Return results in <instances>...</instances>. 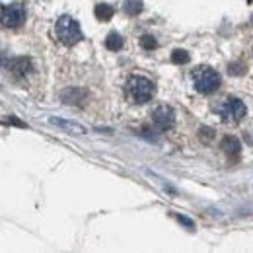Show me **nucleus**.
<instances>
[{"label":"nucleus","mask_w":253,"mask_h":253,"mask_svg":"<svg viewBox=\"0 0 253 253\" xmlns=\"http://www.w3.org/2000/svg\"><path fill=\"white\" fill-rule=\"evenodd\" d=\"M140 45H142V49H146V51H152V49L158 47L154 35H142V37H140Z\"/></svg>","instance_id":"4468645a"},{"label":"nucleus","mask_w":253,"mask_h":253,"mask_svg":"<svg viewBox=\"0 0 253 253\" xmlns=\"http://www.w3.org/2000/svg\"><path fill=\"white\" fill-rule=\"evenodd\" d=\"M6 68L18 78H26L33 72V63L28 57H16V59H10V63H6Z\"/></svg>","instance_id":"0eeeda50"},{"label":"nucleus","mask_w":253,"mask_h":253,"mask_svg":"<svg viewBox=\"0 0 253 253\" xmlns=\"http://www.w3.org/2000/svg\"><path fill=\"white\" fill-rule=\"evenodd\" d=\"M84 97H86V92L84 90H80V88H72V90H68V92H63V101L64 103H74V105H80L82 101H84Z\"/></svg>","instance_id":"9d476101"},{"label":"nucleus","mask_w":253,"mask_h":253,"mask_svg":"<svg viewBox=\"0 0 253 253\" xmlns=\"http://www.w3.org/2000/svg\"><path fill=\"white\" fill-rule=\"evenodd\" d=\"M220 148L224 150V154L228 156L230 162H238L240 154H242V144L236 136H224L220 142Z\"/></svg>","instance_id":"6e6552de"},{"label":"nucleus","mask_w":253,"mask_h":253,"mask_svg":"<svg viewBox=\"0 0 253 253\" xmlns=\"http://www.w3.org/2000/svg\"><path fill=\"white\" fill-rule=\"evenodd\" d=\"M212 138H214V128L203 126V128H201V140H203V142H211Z\"/></svg>","instance_id":"a211bd4d"},{"label":"nucleus","mask_w":253,"mask_h":253,"mask_svg":"<svg viewBox=\"0 0 253 253\" xmlns=\"http://www.w3.org/2000/svg\"><path fill=\"white\" fill-rule=\"evenodd\" d=\"M105 47H107L109 51H119V49L123 47V37L117 32H111L105 37Z\"/></svg>","instance_id":"f8f14e48"},{"label":"nucleus","mask_w":253,"mask_h":253,"mask_svg":"<svg viewBox=\"0 0 253 253\" xmlns=\"http://www.w3.org/2000/svg\"><path fill=\"white\" fill-rule=\"evenodd\" d=\"M2 123L4 125H16V126H22V128H28V125L24 121H18V117H4Z\"/></svg>","instance_id":"6ab92c4d"},{"label":"nucleus","mask_w":253,"mask_h":253,"mask_svg":"<svg viewBox=\"0 0 253 253\" xmlns=\"http://www.w3.org/2000/svg\"><path fill=\"white\" fill-rule=\"evenodd\" d=\"M171 61H173L175 64H185L191 61V57L187 51H183V49H175V51L171 53Z\"/></svg>","instance_id":"ddd939ff"},{"label":"nucleus","mask_w":253,"mask_h":253,"mask_svg":"<svg viewBox=\"0 0 253 253\" xmlns=\"http://www.w3.org/2000/svg\"><path fill=\"white\" fill-rule=\"evenodd\" d=\"M95 18L99 20V22H107V20H111L113 18V8L109 6V4H95Z\"/></svg>","instance_id":"9b49d317"},{"label":"nucleus","mask_w":253,"mask_h":253,"mask_svg":"<svg viewBox=\"0 0 253 253\" xmlns=\"http://www.w3.org/2000/svg\"><path fill=\"white\" fill-rule=\"evenodd\" d=\"M193 84L199 94H212L220 88L222 78L212 66H197L193 70Z\"/></svg>","instance_id":"f257e3e1"},{"label":"nucleus","mask_w":253,"mask_h":253,"mask_svg":"<svg viewBox=\"0 0 253 253\" xmlns=\"http://www.w3.org/2000/svg\"><path fill=\"white\" fill-rule=\"evenodd\" d=\"M125 90L128 99H132L134 103H146V101H150L154 97V92H156L154 90V84L148 78H144V76H130L126 80Z\"/></svg>","instance_id":"f03ea898"},{"label":"nucleus","mask_w":253,"mask_h":253,"mask_svg":"<svg viewBox=\"0 0 253 253\" xmlns=\"http://www.w3.org/2000/svg\"><path fill=\"white\" fill-rule=\"evenodd\" d=\"M140 132H142V138L152 140V142H158V134H156L150 126H142V128H140Z\"/></svg>","instance_id":"dca6fc26"},{"label":"nucleus","mask_w":253,"mask_h":253,"mask_svg":"<svg viewBox=\"0 0 253 253\" xmlns=\"http://www.w3.org/2000/svg\"><path fill=\"white\" fill-rule=\"evenodd\" d=\"M55 32H57V37L59 41L70 47V45H76L78 41H82V30H80V24L72 18V16H61L57 20V26H55Z\"/></svg>","instance_id":"7ed1b4c3"},{"label":"nucleus","mask_w":253,"mask_h":253,"mask_svg":"<svg viewBox=\"0 0 253 253\" xmlns=\"http://www.w3.org/2000/svg\"><path fill=\"white\" fill-rule=\"evenodd\" d=\"M0 18H2V26H4V28L16 30V28H20V26L26 22V18H28V8H26L24 2L2 4Z\"/></svg>","instance_id":"39448f33"},{"label":"nucleus","mask_w":253,"mask_h":253,"mask_svg":"<svg viewBox=\"0 0 253 253\" xmlns=\"http://www.w3.org/2000/svg\"><path fill=\"white\" fill-rule=\"evenodd\" d=\"M142 6H144L142 2H125V4H123L125 12L130 14V16H132V14H140V12H142Z\"/></svg>","instance_id":"2eb2a0df"},{"label":"nucleus","mask_w":253,"mask_h":253,"mask_svg":"<svg viewBox=\"0 0 253 253\" xmlns=\"http://www.w3.org/2000/svg\"><path fill=\"white\" fill-rule=\"evenodd\" d=\"M177 220L181 222V224H185L187 228H195V222L191 220V218H187V216H183V214H177Z\"/></svg>","instance_id":"aec40b11"},{"label":"nucleus","mask_w":253,"mask_h":253,"mask_svg":"<svg viewBox=\"0 0 253 253\" xmlns=\"http://www.w3.org/2000/svg\"><path fill=\"white\" fill-rule=\"evenodd\" d=\"M246 111H248L246 103L240 97H234V95L224 97L220 103L214 107V113L220 115L222 121H230V123H238L240 119H244Z\"/></svg>","instance_id":"20e7f679"},{"label":"nucleus","mask_w":253,"mask_h":253,"mask_svg":"<svg viewBox=\"0 0 253 253\" xmlns=\"http://www.w3.org/2000/svg\"><path fill=\"white\" fill-rule=\"evenodd\" d=\"M228 72L234 74V76H238V74H244L246 72V66L242 63H230L228 64Z\"/></svg>","instance_id":"f3484780"},{"label":"nucleus","mask_w":253,"mask_h":253,"mask_svg":"<svg viewBox=\"0 0 253 253\" xmlns=\"http://www.w3.org/2000/svg\"><path fill=\"white\" fill-rule=\"evenodd\" d=\"M152 121L160 130H169L175 125V111L169 105H160L152 113Z\"/></svg>","instance_id":"423d86ee"},{"label":"nucleus","mask_w":253,"mask_h":253,"mask_svg":"<svg viewBox=\"0 0 253 253\" xmlns=\"http://www.w3.org/2000/svg\"><path fill=\"white\" fill-rule=\"evenodd\" d=\"M49 123L59 126V128H63L66 132H70V134H84V132H86V128L82 125H78V123H74V121H66L63 117H51Z\"/></svg>","instance_id":"1a4fd4ad"}]
</instances>
